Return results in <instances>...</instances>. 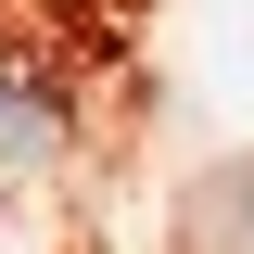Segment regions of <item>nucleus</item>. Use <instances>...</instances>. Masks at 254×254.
<instances>
[{"mask_svg": "<svg viewBox=\"0 0 254 254\" xmlns=\"http://www.w3.org/2000/svg\"><path fill=\"white\" fill-rule=\"evenodd\" d=\"M190 242H203V254H254V165L203 190V229H190Z\"/></svg>", "mask_w": 254, "mask_h": 254, "instance_id": "obj_2", "label": "nucleus"}, {"mask_svg": "<svg viewBox=\"0 0 254 254\" xmlns=\"http://www.w3.org/2000/svg\"><path fill=\"white\" fill-rule=\"evenodd\" d=\"M76 153V76L38 51H0V165L13 178H38V165Z\"/></svg>", "mask_w": 254, "mask_h": 254, "instance_id": "obj_1", "label": "nucleus"}]
</instances>
